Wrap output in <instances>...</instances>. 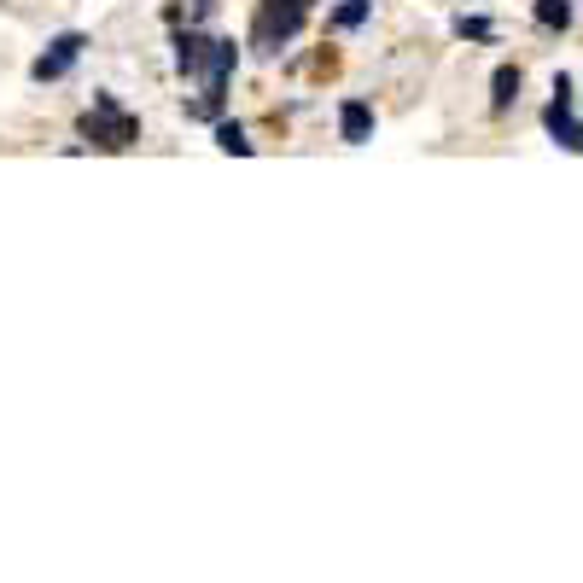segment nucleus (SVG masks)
Returning <instances> with one entry per match:
<instances>
[{
  "instance_id": "nucleus-1",
  "label": "nucleus",
  "mask_w": 583,
  "mask_h": 583,
  "mask_svg": "<svg viewBox=\"0 0 583 583\" xmlns=\"http://www.w3.org/2000/svg\"><path fill=\"white\" fill-rule=\"evenodd\" d=\"M82 135L94 146H105V152H123V146H135L140 123H135V111H123L111 94H94V105L82 111Z\"/></svg>"
},
{
  "instance_id": "nucleus-2",
  "label": "nucleus",
  "mask_w": 583,
  "mask_h": 583,
  "mask_svg": "<svg viewBox=\"0 0 583 583\" xmlns=\"http://www.w3.org/2000/svg\"><path fill=\"white\" fill-rule=\"evenodd\" d=\"M304 12H309L304 0H263V6H257V24H251V47L275 59L280 47L304 30Z\"/></svg>"
},
{
  "instance_id": "nucleus-3",
  "label": "nucleus",
  "mask_w": 583,
  "mask_h": 583,
  "mask_svg": "<svg viewBox=\"0 0 583 583\" xmlns=\"http://www.w3.org/2000/svg\"><path fill=\"white\" fill-rule=\"evenodd\" d=\"M543 123H549L554 146L583 152V123L572 117V76H554V100H549V111H543Z\"/></svg>"
},
{
  "instance_id": "nucleus-4",
  "label": "nucleus",
  "mask_w": 583,
  "mask_h": 583,
  "mask_svg": "<svg viewBox=\"0 0 583 583\" xmlns=\"http://www.w3.org/2000/svg\"><path fill=\"white\" fill-rule=\"evenodd\" d=\"M82 47H88V35H82V30L53 35V41H47V53L30 65V76H35V82H59V76H65V70L82 59Z\"/></svg>"
},
{
  "instance_id": "nucleus-5",
  "label": "nucleus",
  "mask_w": 583,
  "mask_h": 583,
  "mask_svg": "<svg viewBox=\"0 0 583 583\" xmlns=\"http://www.w3.org/2000/svg\"><path fill=\"white\" fill-rule=\"evenodd\" d=\"M339 135L350 140V146L374 140V105H368V100H344L339 105Z\"/></svg>"
},
{
  "instance_id": "nucleus-6",
  "label": "nucleus",
  "mask_w": 583,
  "mask_h": 583,
  "mask_svg": "<svg viewBox=\"0 0 583 583\" xmlns=\"http://www.w3.org/2000/svg\"><path fill=\"white\" fill-rule=\"evenodd\" d=\"M205 53H210V41L205 35H175V70L181 76H205Z\"/></svg>"
},
{
  "instance_id": "nucleus-7",
  "label": "nucleus",
  "mask_w": 583,
  "mask_h": 583,
  "mask_svg": "<svg viewBox=\"0 0 583 583\" xmlns=\"http://www.w3.org/2000/svg\"><path fill=\"white\" fill-rule=\"evenodd\" d=\"M514 100H519V65H502L496 70V82H490V111L502 117Z\"/></svg>"
},
{
  "instance_id": "nucleus-8",
  "label": "nucleus",
  "mask_w": 583,
  "mask_h": 583,
  "mask_svg": "<svg viewBox=\"0 0 583 583\" xmlns=\"http://www.w3.org/2000/svg\"><path fill=\"white\" fill-rule=\"evenodd\" d=\"M531 12H537L543 30H572V0H537Z\"/></svg>"
},
{
  "instance_id": "nucleus-9",
  "label": "nucleus",
  "mask_w": 583,
  "mask_h": 583,
  "mask_svg": "<svg viewBox=\"0 0 583 583\" xmlns=\"http://www.w3.org/2000/svg\"><path fill=\"white\" fill-rule=\"evenodd\" d=\"M368 12H374V0H344L339 12H333V24L339 30H356V24H368Z\"/></svg>"
},
{
  "instance_id": "nucleus-10",
  "label": "nucleus",
  "mask_w": 583,
  "mask_h": 583,
  "mask_svg": "<svg viewBox=\"0 0 583 583\" xmlns=\"http://www.w3.org/2000/svg\"><path fill=\"white\" fill-rule=\"evenodd\" d=\"M216 146H222V152H240V158L251 152V140H245L240 123H216Z\"/></svg>"
},
{
  "instance_id": "nucleus-11",
  "label": "nucleus",
  "mask_w": 583,
  "mask_h": 583,
  "mask_svg": "<svg viewBox=\"0 0 583 583\" xmlns=\"http://www.w3.org/2000/svg\"><path fill=\"white\" fill-rule=\"evenodd\" d=\"M455 35H467V41H490L496 24H490V18H455Z\"/></svg>"
},
{
  "instance_id": "nucleus-12",
  "label": "nucleus",
  "mask_w": 583,
  "mask_h": 583,
  "mask_svg": "<svg viewBox=\"0 0 583 583\" xmlns=\"http://www.w3.org/2000/svg\"><path fill=\"white\" fill-rule=\"evenodd\" d=\"M216 12V0H193V18H210Z\"/></svg>"
},
{
  "instance_id": "nucleus-13",
  "label": "nucleus",
  "mask_w": 583,
  "mask_h": 583,
  "mask_svg": "<svg viewBox=\"0 0 583 583\" xmlns=\"http://www.w3.org/2000/svg\"><path fill=\"white\" fill-rule=\"evenodd\" d=\"M304 6H315V0H304Z\"/></svg>"
}]
</instances>
